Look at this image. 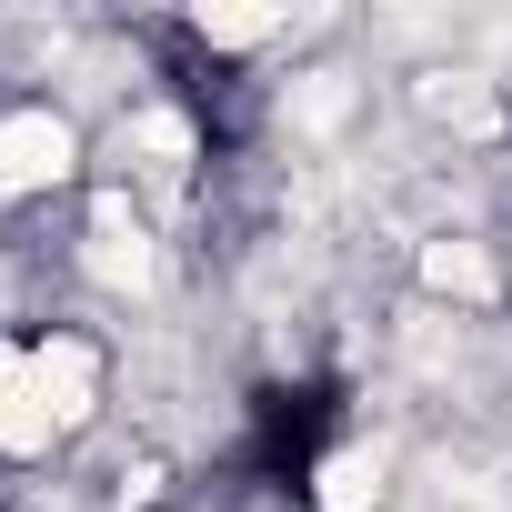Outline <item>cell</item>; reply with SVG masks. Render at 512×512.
I'll list each match as a JSON object with an SVG mask.
<instances>
[{
    "mask_svg": "<svg viewBox=\"0 0 512 512\" xmlns=\"http://www.w3.org/2000/svg\"><path fill=\"white\" fill-rule=\"evenodd\" d=\"M71 171V121L61 111H21V121H0V191H41Z\"/></svg>",
    "mask_w": 512,
    "mask_h": 512,
    "instance_id": "6da1fadb",
    "label": "cell"
},
{
    "mask_svg": "<svg viewBox=\"0 0 512 512\" xmlns=\"http://www.w3.org/2000/svg\"><path fill=\"white\" fill-rule=\"evenodd\" d=\"M91 282H111V292H151V231H141V211H131L121 191L91 211Z\"/></svg>",
    "mask_w": 512,
    "mask_h": 512,
    "instance_id": "7a4b0ae2",
    "label": "cell"
},
{
    "mask_svg": "<svg viewBox=\"0 0 512 512\" xmlns=\"http://www.w3.org/2000/svg\"><path fill=\"white\" fill-rule=\"evenodd\" d=\"M31 382H41V412H51V432H71V422H91L101 362H91L81 342H41V352H31Z\"/></svg>",
    "mask_w": 512,
    "mask_h": 512,
    "instance_id": "3957f363",
    "label": "cell"
},
{
    "mask_svg": "<svg viewBox=\"0 0 512 512\" xmlns=\"http://www.w3.org/2000/svg\"><path fill=\"white\" fill-rule=\"evenodd\" d=\"M41 442H51V412H41L31 352H0V452H41Z\"/></svg>",
    "mask_w": 512,
    "mask_h": 512,
    "instance_id": "277c9868",
    "label": "cell"
},
{
    "mask_svg": "<svg viewBox=\"0 0 512 512\" xmlns=\"http://www.w3.org/2000/svg\"><path fill=\"white\" fill-rule=\"evenodd\" d=\"M422 282H432L442 302H492V262H482L472 241H452V231L422 241Z\"/></svg>",
    "mask_w": 512,
    "mask_h": 512,
    "instance_id": "5b68a950",
    "label": "cell"
},
{
    "mask_svg": "<svg viewBox=\"0 0 512 512\" xmlns=\"http://www.w3.org/2000/svg\"><path fill=\"white\" fill-rule=\"evenodd\" d=\"M352 101H362V81H352V71H302V81H292V131H312V141H322V131H342V121H352Z\"/></svg>",
    "mask_w": 512,
    "mask_h": 512,
    "instance_id": "8992f818",
    "label": "cell"
},
{
    "mask_svg": "<svg viewBox=\"0 0 512 512\" xmlns=\"http://www.w3.org/2000/svg\"><path fill=\"white\" fill-rule=\"evenodd\" d=\"M312 502L322 512H382V452H332Z\"/></svg>",
    "mask_w": 512,
    "mask_h": 512,
    "instance_id": "52a82bcc",
    "label": "cell"
},
{
    "mask_svg": "<svg viewBox=\"0 0 512 512\" xmlns=\"http://www.w3.org/2000/svg\"><path fill=\"white\" fill-rule=\"evenodd\" d=\"M131 141H141V171H151V181H181V161H191V131H181L171 111H141V121H131Z\"/></svg>",
    "mask_w": 512,
    "mask_h": 512,
    "instance_id": "ba28073f",
    "label": "cell"
},
{
    "mask_svg": "<svg viewBox=\"0 0 512 512\" xmlns=\"http://www.w3.org/2000/svg\"><path fill=\"white\" fill-rule=\"evenodd\" d=\"M282 21L272 11H201V41H221V51H251V41H272Z\"/></svg>",
    "mask_w": 512,
    "mask_h": 512,
    "instance_id": "9c48e42d",
    "label": "cell"
}]
</instances>
